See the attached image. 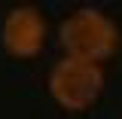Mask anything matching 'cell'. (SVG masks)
Masks as SVG:
<instances>
[{
    "label": "cell",
    "mask_w": 122,
    "mask_h": 119,
    "mask_svg": "<svg viewBox=\"0 0 122 119\" xmlns=\"http://www.w3.org/2000/svg\"><path fill=\"white\" fill-rule=\"evenodd\" d=\"M58 43L67 52V58L79 61H98L110 58L119 46V31L113 25V18H107L101 9L95 6H82L70 12L58 28Z\"/></svg>",
    "instance_id": "6da1fadb"
},
{
    "label": "cell",
    "mask_w": 122,
    "mask_h": 119,
    "mask_svg": "<svg viewBox=\"0 0 122 119\" xmlns=\"http://www.w3.org/2000/svg\"><path fill=\"white\" fill-rule=\"evenodd\" d=\"M104 89V70L92 61L61 58L49 73V95L61 110L82 113L89 110Z\"/></svg>",
    "instance_id": "7a4b0ae2"
},
{
    "label": "cell",
    "mask_w": 122,
    "mask_h": 119,
    "mask_svg": "<svg viewBox=\"0 0 122 119\" xmlns=\"http://www.w3.org/2000/svg\"><path fill=\"white\" fill-rule=\"evenodd\" d=\"M3 49L12 58H34L40 55L46 43V21L34 6H15L9 15L3 18V31H0Z\"/></svg>",
    "instance_id": "3957f363"
}]
</instances>
